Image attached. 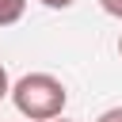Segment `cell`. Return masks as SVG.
<instances>
[{
    "mask_svg": "<svg viewBox=\"0 0 122 122\" xmlns=\"http://www.w3.org/2000/svg\"><path fill=\"white\" fill-rule=\"evenodd\" d=\"M118 53H122V38H118Z\"/></svg>",
    "mask_w": 122,
    "mask_h": 122,
    "instance_id": "cell-8",
    "label": "cell"
},
{
    "mask_svg": "<svg viewBox=\"0 0 122 122\" xmlns=\"http://www.w3.org/2000/svg\"><path fill=\"white\" fill-rule=\"evenodd\" d=\"M99 4H103L107 15H118V19H122V0H99Z\"/></svg>",
    "mask_w": 122,
    "mask_h": 122,
    "instance_id": "cell-4",
    "label": "cell"
},
{
    "mask_svg": "<svg viewBox=\"0 0 122 122\" xmlns=\"http://www.w3.org/2000/svg\"><path fill=\"white\" fill-rule=\"evenodd\" d=\"M95 122H122V107H111V111H103Z\"/></svg>",
    "mask_w": 122,
    "mask_h": 122,
    "instance_id": "cell-3",
    "label": "cell"
},
{
    "mask_svg": "<svg viewBox=\"0 0 122 122\" xmlns=\"http://www.w3.org/2000/svg\"><path fill=\"white\" fill-rule=\"evenodd\" d=\"M23 11H27V0H0V27L19 23V19H23Z\"/></svg>",
    "mask_w": 122,
    "mask_h": 122,
    "instance_id": "cell-2",
    "label": "cell"
},
{
    "mask_svg": "<svg viewBox=\"0 0 122 122\" xmlns=\"http://www.w3.org/2000/svg\"><path fill=\"white\" fill-rule=\"evenodd\" d=\"M50 122H69V118H50Z\"/></svg>",
    "mask_w": 122,
    "mask_h": 122,
    "instance_id": "cell-7",
    "label": "cell"
},
{
    "mask_svg": "<svg viewBox=\"0 0 122 122\" xmlns=\"http://www.w3.org/2000/svg\"><path fill=\"white\" fill-rule=\"evenodd\" d=\"M8 92H11V88H8V72H4V65H0V99H4Z\"/></svg>",
    "mask_w": 122,
    "mask_h": 122,
    "instance_id": "cell-5",
    "label": "cell"
},
{
    "mask_svg": "<svg viewBox=\"0 0 122 122\" xmlns=\"http://www.w3.org/2000/svg\"><path fill=\"white\" fill-rule=\"evenodd\" d=\"M42 4H46V8H69L72 0H42Z\"/></svg>",
    "mask_w": 122,
    "mask_h": 122,
    "instance_id": "cell-6",
    "label": "cell"
},
{
    "mask_svg": "<svg viewBox=\"0 0 122 122\" xmlns=\"http://www.w3.org/2000/svg\"><path fill=\"white\" fill-rule=\"evenodd\" d=\"M11 103H15V111H19L23 118H30V122H50V118H61V111H65V103H69V92H65V84H61L57 76H50V72H27V76L15 80Z\"/></svg>",
    "mask_w": 122,
    "mask_h": 122,
    "instance_id": "cell-1",
    "label": "cell"
}]
</instances>
